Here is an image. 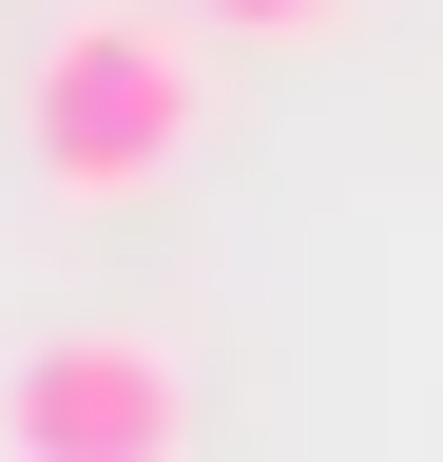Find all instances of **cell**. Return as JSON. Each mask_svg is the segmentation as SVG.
Listing matches in <instances>:
<instances>
[{
	"mask_svg": "<svg viewBox=\"0 0 443 462\" xmlns=\"http://www.w3.org/2000/svg\"><path fill=\"white\" fill-rule=\"evenodd\" d=\"M193 135H212V58H193V20H135V0H78V20L39 39V78H20V173L59 212L174 193Z\"/></svg>",
	"mask_w": 443,
	"mask_h": 462,
	"instance_id": "1",
	"label": "cell"
},
{
	"mask_svg": "<svg viewBox=\"0 0 443 462\" xmlns=\"http://www.w3.org/2000/svg\"><path fill=\"white\" fill-rule=\"evenodd\" d=\"M0 462H193V366L154 328H59L0 366Z\"/></svg>",
	"mask_w": 443,
	"mask_h": 462,
	"instance_id": "2",
	"label": "cell"
},
{
	"mask_svg": "<svg viewBox=\"0 0 443 462\" xmlns=\"http://www.w3.org/2000/svg\"><path fill=\"white\" fill-rule=\"evenodd\" d=\"M193 20H212V39H270V58H309V39H347L366 0H193Z\"/></svg>",
	"mask_w": 443,
	"mask_h": 462,
	"instance_id": "3",
	"label": "cell"
}]
</instances>
